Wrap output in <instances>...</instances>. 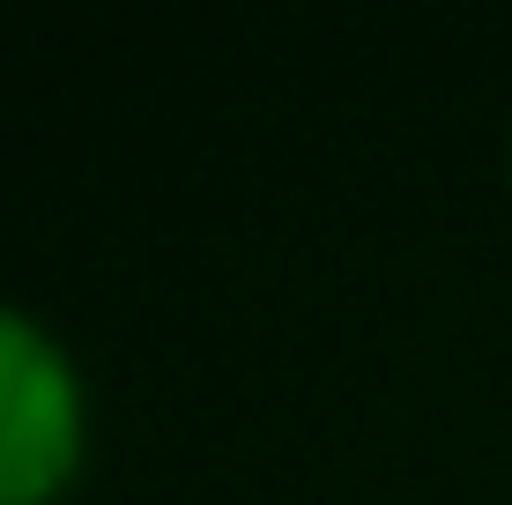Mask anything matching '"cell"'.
Listing matches in <instances>:
<instances>
[{
  "label": "cell",
  "mask_w": 512,
  "mask_h": 505,
  "mask_svg": "<svg viewBox=\"0 0 512 505\" xmlns=\"http://www.w3.org/2000/svg\"><path fill=\"white\" fill-rule=\"evenodd\" d=\"M75 372L23 312H0V505H30L75 461Z\"/></svg>",
  "instance_id": "6da1fadb"
}]
</instances>
